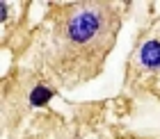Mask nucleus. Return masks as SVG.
Returning a JSON list of instances; mask_svg holds the SVG:
<instances>
[{
  "mask_svg": "<svg viewBox=\"0 0 160 139\" xmlns=\"http://www.w3.org/2000/svg\"><path fill=\"white\" fill-rule=\"evenodd\" d=\"M101 25H103V14L94 7H82L69 18L67 36L73 43H89L101 32Z\"/></svg>",
  "mask_w": 160,
  "mask_h": 139,
  "instance_id": "f257e3e1",
  "label": "nucleus"
},
{
  "mask_svg": "<svg viewBox=\"0 0 160 139\" xmlns=\"http://www.w3.org/2000/svg\"><path fill=\"white\" fill-rule=\"evenodd\" d=\"M140 62L147 69H160V41H147L140 48Z\"/></svg>",
  "mask_w": 160,
  "mask_h": 139,
  "instance_id": "f03ea898",
  "label": "nucleus"
},
{
  "mask_svg": "<svg viewBox=\"0 0 160 139\" xmlns=\"http://www.w3.org/2000/svg\"><path fill=\"white\" fill-rule=\"evenodd\" d=\"M50 98H53V89H48V87H43V84H37V87L30 91V103H32L34 107L46 105Z\"/></svg>",
  "mask_w": 160,
  "mask_h": 139,
  "instance_id": "7ed1b4c3",
  "label": "nucleus"
},
{
  "mask_svg": "<svg viewBox=\"0 0 160 139\" xmlns=\"http://www.w3.org/2000/svg\"><path fill=\"white\" fill-rule=\"evenodd\" d=\"M158 71H160V69H158Z\"/></svg>",
  "mask_w": 160,
  "mask_h": 139,
  "instance_id": "20e7f679",
  "label": "nucleus"
}]
</instances>
